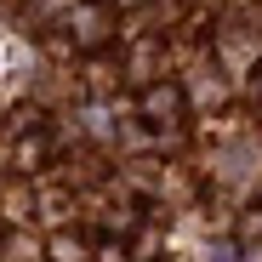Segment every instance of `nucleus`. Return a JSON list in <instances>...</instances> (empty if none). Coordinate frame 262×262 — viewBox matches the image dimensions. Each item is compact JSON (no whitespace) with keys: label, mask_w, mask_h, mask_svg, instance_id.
<instances>
[{"label":"nucleus","mask_w":262,"mask_h":262,"mask_svg":"<svg viewBox=\"0 0 262 262\" xmlns=\"http://www.w3.org/2000/svg\"><path fill=\"white\" fill-rule=\"evenodd\" d=\"M177 103H183V97L171 92V85H160V92H148V97H143V108H148L154 120H160V114H177Z\"/></svg>","instance_id":"nucleus-1"}]
</instances>
